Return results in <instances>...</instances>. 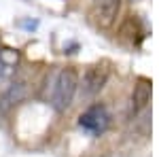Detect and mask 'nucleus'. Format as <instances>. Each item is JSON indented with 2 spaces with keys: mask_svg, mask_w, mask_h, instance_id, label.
<instances>
[{
  "mask_svg": "<svg viewBox=\"0 0 159 157\" xmlns=\"http://www.w3.org/2000/svg\"><path fill=\"white\" fill-rule=\"evenodd\" d=\"M79 72L72 66H66L61 68L60 72L55 74V81H53V89H51V106L55 110L64 113L66 109H70L74 96H76V89H79Z\"/></svg>",
  "mask_w": 159,
  "mask_h": 157,
  "instance_id": "obj_1",
  "label": "nucleus"
},
{
  "mask_svg": "<svg viewBox=\"0 0 159 157\" xmlns=\"http://www.w3.org/2000/svg\"><path fill=\"white\" fill-rule=\"evenodd\" d=\"M110 123V113L104 104H93L79 117V125L91 134H102Z\"/></svg>",
  "mask_w": 159,
  "mask_h": 157,
  "instance_id": "obj_2",
  "label": "nucleus"
},
{
  "mask_svg": "<svg viewBox=\"0 0 159 157\" xmlns=\"http://www.w3.org/2000/svg\"><path fill=\"white\" fill-rule=\"evenodd\" d=\"M108 81V68L104 64H96V66H89L83 74V96L85 98H93L98 96L100 91L104 89V85Z\"/></svg>",
  "mask_w": 159,
  "mask_h": 157,
  "instance_id": "obj_3",
  "label": "nucleus"
},
{
  "mask_svg": "<svg viewBox=\"0 0 159 157\" xmlns=\"http://www.w3.org/2000/svg\"><path fill=\"white\" fill-rule=\"evenodd\" d=\"M123 0H96L93 2V19L100 28H110L117 21Z\"/></svg>",
  "mask_w": 159,
  "mask_h": 157,
  "instance_id": "obj_4",
  "label": "nucleus"
},
{
  "mask_svg": "<svg viewBox=\"0 0 159 157\" xmlns=\"http://www.w3.org/2000/svg\"><path fill=\"white\" fill-rule=\"evenodd\" d=\"M151 102V81L147 76H140L134 85V91H132V102H129V115H140L142 110L148 106Z\"/></svg>",
  "mask_w": 159,
  "mask_h": 157,
  "instance_id": "obj_5",
  "label": "nucleus"
}]
</instances>
